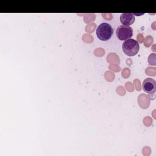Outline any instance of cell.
<instances>
[{
  "label": "cell",
  "mask_w": 156,
  "mask_h": 156,
  "mask_svg": "<svg viewBox=\"0 0 156 156\" xmlns=\"http://www.w3.org/2000/svg\"><path fill=\"white\" fill-rule=\"evenodd\" d=\"M122 51L125 54L132 57L138 52L140 45L138 42L134 39H127L125 40L122 45Z\"/></svg>",
  "instance_id": "cell-2"
},
{
  "label": "cell",
  "mask_w": 156,
  "mask_h": 156,
  "mask_svg": "<svg viewBox=\"0 0 156 156\" xmlns=\"http://www.w3.org/2000/svg\"><path fill=\"white\" fill-rule=\"evenodd\" d=\"M142 88L144 91L147 93L154 99L155 98V93L156 90V82L151 77H147L143 82Z\"/></svg>",
  "instance_id": "cell-4"
},
{
  "label": "cell",
  "mask_w": 156,
  "mask_h": 156,
  "mask_svg": "<svg viewBox=\"0 0 156 156\" xmlns=\"http://www.w3.org/2000/svg\"><path fill=\"white\" fill-rule=\"evenodd\" d=\"M116 34L119 40L125 41L132 37L133 29L130 26L121 25L117 28Z\"/></svg>",
  "instance_id": "cell-3"
},
{
  "label": "cell",
  "mask_w": 156,
  "mask_h": 156,
  "mask_svg": "<svg viewBox=\"0 0 156 156\" xmlns=\"http://www.w3.org/2000/svg\"><path fill=\"white\" fill-rule=\"evenodd\" d=\"M135 15L132 13H122L120 15V21L124 26H130L135 22Z\"/></svg>",
  "instance_id": "cell-5"
},
{
  "label": "cell",
  "mask_w": 156,
  "mask_h": 156,
  "mask_svg": "<svg viewBox=\"0 0 156 156\" xmlns=\"http://www.w3.org/2000/svg\"><path fill=\"white\" fill-rule=\"evenodd\" d=\"M113 34L112 27L107 23L100 24L96 29L97 37L101 41H107L112 37Z\"/></svg>",
  "instance_id": "cell-1"
}]
</instances>
